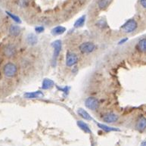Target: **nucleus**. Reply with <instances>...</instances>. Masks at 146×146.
Masks as SVG:
<instances>
[{"mask_svg":"<svg viewBox=\"0 0 146 146\" xmlns=\"http://www.w3.org/2000/svg\"><path fill=\"white\" fill-rule=\"evenodd\" d=\"M17 72H18V68L14 63L9 62L5 64L4 68H3V73L5 76L11 78V77L16 76Z\"/></svg>","mask_w":146,"mask_h":146,"instance_id":"nucleus-1","label":"nucleus"},{"mask_svg":"<svg viewBox=\"0 0 146 146\" xmlns=\"http://www.w3.org/2000/svg\"><path fill=\"white\" fill-rule=\"evenodd\" d=\"M138 27L137 22L135 21V20L134 18H131L129 19L125 24H123V26L121 27V30H122L124 33H133V31H135Z\"/></svg>","mask_w":146,"mask_h":146,"instance_id":"nucleus-2","label":"nucleus"},{"mask_svg":"<svg viewBox=\"0 0 146 146\" xmlns=\"http://www.w3.org/2000/svg\"><path fill=\"white\" fill-rule=\"evenodd\" d=\"M52 46L53 48H54V52H53V56H52V66L55 67L56 65V61L57 59L58 58L60 53H61V46H62V44H61V40H55L52 43Z\"/></svg>","mask_w":146,"mask_h":146,"instance_id":"nucleus-3","label":"nucleus"},{"mask_svg":"<svg viewBox=\"0 0 146 146\" xmlns=\"http://www.w3.org/2000/svg\"><path fill=\"white\" fill-rule=\"evenodd\" d=\"M79 48L83 54H90L96 50V46L92 42H85L80 44Z\"/></svg>","mask_w":146,"mask_h":146,"instance_id":"nucleus-4","label":"nucleus"},{"mask_svg":"<svg viewBox=\"0 0 146 146\" xmlns=\"http://www.w3.org/2000/svg\"><path fill=\"white\" fill-rule=\"evenodd\" d=\"M85 105L91 111H96L99 107V102L95 97H88L85 100Z\"/></svg>","mask_w":146,"mask_h":146,"instance_id":"nucleus-5","label":"nucleus"},{"mask_svg":"<svg viewBox=\"0 0 146 146\" xmlns=\"http://www.w3.org/2000/svg\"><path fill=\"white\" fill-rule=\"evenodd\" d=\"M77 62H78V56L75 53L68 52L66 54V65L70 68V67H73L75 64H76Z\"/></svg>","mask_w":146,"mask_h":146,"instance_id":"nucleus-6","label":"nucleus"},{"mask_svg":"<svg viewBox=\"0 0 146 146\" xmlns=\"http://www.w3.org/2000/svg\"><path fill=\"white\" fill-rule=\"evenodd\" d=\"M118 119H119V116L113 113H106L102 117V120L107 123H113L117 122Z\"/></svg>","mask_w":146,"mask_h":146,"instance_id":"nucleus-7","label":"nucleus"},{"mask_svg":"<svg viewBox=\"0 0 146 146\" xmlns=\"http://www.w3.org/2000/svg\"><path fill=\"white\" fill-rule=\"evenodd\" d=\"M3 53L7 58H12L16 54V48L15 46L11 44H8L5 46L3 49Z\"/></svg>","mask_w":146,"mask_h":146,"instance_id":"nucleus-8","label":"nucleus"},{"mask_svg":"<svg viewBox=\"0 0 146 146\" xmlns=\"http://www.w3.org/2000/svg\"><path fill=\"white\" fill-rule=\"evenodd\" d=\"M26 41L29 46H35L38 42V38L34 33H29L28 35L27 36Z\"/></svg>","mask_w":146,"mask_h":146,"instance_id":"nucleus-9","label":"nucleus"},{"mask_svg":"<svg viewBox=\"0 0 146 146\" xmlns=\"http://www.w3.org/2000/svg\"><path fill=\"white\" fill-rule=\"evenodd\" d=\"M24 97L26 98H39L43 97V93L41 91L33 92H26L24 94Z\"/></svg>","mask_w":146,"mask_h":146,"instance_id":"nucleus-10","label":"nucleus"},{"mask_svg":"<svg viewBox=\"0 0 146 146\" xmlns=\"http://www.w3.org/2000/svg\"><path fill=\"white\" fill-rule=\"evenodd\" d=\"M136 128L139 131L142 132L146 129V118L145 117H141L139 119L136 123Z\"/></svg>","mask_w":146,"mask_h":146,"instance_id":"nucleus-11","label":"nucleus"},{"mask_svg":"<svg viewBox=\"0 0 146 146\" xmlns=\"http://www.w3.org/2000/svg\"><path fill=\"white\" fill-rule=\"evenodd\" d=\"M55 85V83L53 82V80H50V79H44L42 83V89L44 90H50L51 88H52Z\"/></svg>","mask_w":146,"mask_h":146,"instance_id":"nucleus-12","label":"nucleus"},{"mask_svg":"<svg viewBox=\"0 0 146 146\" xmlns=\"http://www.w3.org/2000/svg\"><path fill=\"white\" fill-rule=\"evenodd\" d=\"M21 33V28L17 25H11L9 27V34L12 37H17Z\"/></svg>","mask_w":146,"mask_h":146,"instance_id":"nucleus-13","label":"nucleus"},{"mask_svg":"<svg viewBox=\"0 0 146 146\" xmlns=\"http://www.w3.org/2000/svg\"><path fill=\"white\" fill-rule=\"evenodd\" d=\"M76 123H77V126H78V127L82 129V130L84 131L85 133L91 134L92 131L91 129H90V127L87 125V123H86L85 122H83V121H82V120H78Z\"/></svg>","mask_w":146,"mask_h":146,"instance_id":"nucleus-14","label":"nucleus"},{"mask_svg":"<svg viewBox=\"0 0 146 146\" xmlns=\"http://www.w3.org/2000/svg\"><path fill=\"white\" fill-rule=\"evenodd\" d=\"M66 31V28L62 26H58L55 27V28H53L52 30V34L53 36H59L63 34Z\"/></svg>","mask_w":146,"mask_h":146,"instance_id":"nucleus-15","label":"nucleus"},{"mask_svg":"<svg viewBox=\"0 0 146 146\" xmlns=\"http://www.w3.org/2000/svg\"><path fill=\"white\" fill-rule=\"evenodd\" d=\"M97 125H98V127H99L101 129L105 131L106 133H109V132H112V131H117V132L120 131L118 128L108 127V126H107V125L102 124V123H97Z\"/></svg>","mask_w":146,"mask_h":146,"instance_id":"nucleus-16","label":"nucleus"},{"mask_svg":"<svg viewBox=\"0 0 146 146\" xmlns=\"http://www.w3.org/2000/svg\"><path fill=\"white\" fill-rule=\"evenodd\" d=\"M77 113H78L79 115L81 117L83 118L84 120H92V117L90 114L88 113L87 111H85L83 108H79L78 111H77Z\"/></svg>","mask_w":146,"mask_h":146,"instance_id":"nucleus-17","label":"nucleus"},{"mask_svg":"<svg viewBox=\"0 0 146 146\" xmlns=\"http://www.w3.org/2000/svg\"><path fill=\"white\" fill-rule=\"evenodd\" d=\"M86 21V16L83 15L80 18H79L78 19L76 20L75 23H74V27L75 28H79V27H83L85 24Z\"/></svg>","mask_w":146,"mask_h":146,"instance_id":"nucleus-18","label":"nucleus"},{"mask_svg":"<svg viewBox=\"0 0 146 146\" xmlns=\"http://www.w3.org/2000/svg\"><path fill=\"white\" fill-rule=\"evenodd\" d=\"M138 48L140 52H146V39H142L138 43Z\"/></svg>","mask_w":146,"mask_h":146,"instance_id":"nucleus-19","label":"nucleus"},{"mask_svg":"<svg viewBox=\"0 0 146 146\" xmlns=\"http://www.w3.org/2000/svg\"><path fill=\"white\" fill-rule=\"evenodd\" d=\"M110 1L111 0H98V6L100 9H106L108 5L110 4Z\"/></svg>","mask_w":146,"mask_h":146,"instance_id":"nucleus-20","label":"nucleus"},{"mask_svg":"<svg viewBox=\"0 0 146 146\" xmlns=\"http://www.w3.org/2000/svg\"><path fill=\"white\" fill-rule=\"evenodd\" d=\"M7 15L10 17L11 18H12V20H13L14 21H15L16 23H18V24H21V19H20L19 17H18V16L15 15H13V14H11V12H9V11H6Z\"/></svg>","mask_w":146,"mask_h":146,"instance_id":"nucleus-21","label":"nucleus"},{"mask_svg":"<svg viewBox=\"0 0 146 146\" xmlns=\"http://www.w3.org/2000/svg\"><path fill=\"white\" fill-rule=\"evenodd\" d=\"M18 4L21 8H25L29 5V0H18Z\"/></svg>","mask_w":146,"mask_h":146,"instance_id":"nucleus-22","label":"nucleus"},{"mask_svg":"<svg viewBox=\"0 0 146 146\" xmlns=\"http://www.w3.org/2000/svg\"><path fill=\"white\" fill-rule=\"evenodd\" d=\"M44 30H45V28H44L42 26H38L36 27H35V31L37 33H42L44 31Z\"/></svg>","mask_w":146,"mask_h":146,"instance_id":"nucleus-23","label":"nucleus"},{"mask_svg":"<svg viewBox=\"0 0 146 146\" xmlns=\"http://www.w3.org/2000/svg\"><path fill=\"white\" fill-rule=\"evenodd\" d=\"M98 26L102 27H107V23L104 20H101L98 22Z\"/></svg>","mask_w":146,"mask_h":146,"instance_id":"nucleus-24","label":"nucleus"},{"mask_svg":"<svg viewBox=\"0 0 146 146\" xmlns=\"http://www.w3.org/2000/svg\"><path fill=\"white\" fill-rule=\"evenodd\" d=\"M139 3L142 8L146 9V0H139Z\"/></svg>","mask_w":146,"mask_h":146,"instance_id":"nucleus-25","label":"nucleus"},{"mask_svg":"<svg viewBox=\"0 0 146 146\" xmlns=\"http://www.w3.org/2000/svg\"><path fill=\"white\" fill-rule=\"evenodd\" d=\"M127 40H128V38H124V39H121V40H120V42H119V44H123V43H125V42H126L127 41Z\"/></svg>","mask_w":146,"mask_h":146,"instance_id":"nucleus-26","label":"nucleus"},{"mask_svg":"<svg viewBox=\"0 0 146 146\" xmlns=\"http://www.w3.org/2000/svg\"><path fill=\"white\" fill-rule=\"evenodd\" d=\"M141 146H146V141H145V142H143L141 144Z\"/></svg>","mask_w":146,"mask_h":146,"instance_id":"nucleus-27","label":"nucleus"},{"mask_svg":"<svg viewBox=\"0 0 146 146\" xmlns=\"http://www.w3.org/2000/svg\"><path fill=\"white\" fill-rule=\"evenodd\" d=\"M79 1H82V0H79Z\"/></svg>","mask_w":146,"mask_h":146,"instance_id":"nucleus-28","label":"nucleus"}]
</instances>
